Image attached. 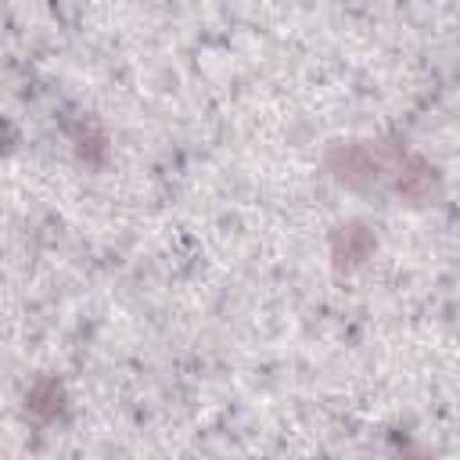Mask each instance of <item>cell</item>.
Here are the masks:
<instances>
[{
	"label": "cell",
	"mask_w": 460,
	"mask_h": 460,
	"mask_svg": "<svg viewBox=\"0 0 460 460\" xmlns=\"http://www.w3.org/2000/svg\"><path fill=\"white\" fill-rule=\"evenodd\" d=\"M331 169H334V176H338L341 183H349V187H370L385 165H381V158H377L370 147L349 144V147H334V151H331Z\"/></svg>",
	"instance_id": "cell-1"
},
{
	"label": "cell",
	"mask_w": 460,
	"mask_h": 460,
	"mask_svg": "<svg viewBox=\"0 0 460 460\" xmlns=\"http://www.w3.org/2000/svg\"><path fill=\"white\" fill-rule=\"evenodd\" d=\"M392 169H395V190H399L402 198H410V201H424V198H431V190H435V172H431L420 158L399 155Z\"/></svg>",
	"instance_id": "cell-2"
},
{
	"label": "cell",
	"mask_w": 460,
	"mask_h": 460,
	"mask_svg": "<svg viewBox=\"0 0 460 460\" xmlns=\"http://www.w3.org/2000/svg\"><path fill=\"white\" fill-rule=\"evenodd\" d=\"M374 252V234L363 223H345L334 230L331 237V255L338 259V266H356Z\"/></svg>",
	"instance_id": "cell-3"
},
{
	"label": "cell",
	"mask_w": 460,
	"mask_h": 460,
	"mask_svg": "<svg viewBox=\"0 0 460 460\" xmlns=\"http://www.w3.org/2000/svg\"><path fill=\"white\" fill-rule=\"evenodd\" d=\"M61 385L58 381H50V377H43V381H36L32 388H29V395H25V406H29V413H36L40 420H54L58 413H61Z\"/></svg>",
	"instance_id": "cell-4"
},
{
	"label": "cell",
	"mask_w": 460,
	"mask_h": 460,
	"mask_svg": "<svg viewBox=\"0 0 460 460\" xmlns=\"http://www.w3.org/2000/svg\"><path fill=\"white\" fill-rule=\"evenodd\" d=\"M7 144H11V126H7V122H0V151H4Z\"/></svg>",
	"instance_id": "cell-5"
}]
</instances>
